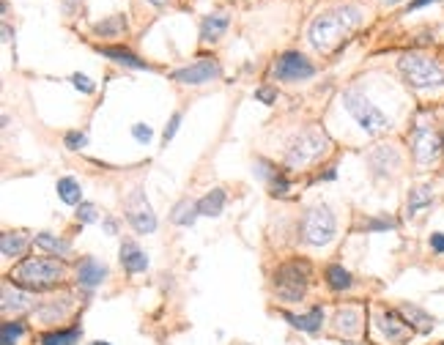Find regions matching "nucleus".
<instances>
[{
  "label": "nucleus",
  "mask_w": 444,
  "mask_h": 345,
  "mask_svg": "<svg viewBox=\"0 0 444 345\" xmlns=\"http://www.w3.org/2000/svg\"><path fill=\"white\" fill-rule=\"evenodd\" d=\"M378 329L384 331V337L390 343H403L409 337V324L401 318V312L395 310H381L378 315Z\"/></svg>",
  "instance_id": "f8f14e48"
},
{
  "label": "nucleus",
  "mask_w": 444,
  "mask_h": 345,
  "mask_svg": "<svg viewBox=\"0 0 444 345\" xmlns=\"http://www.w3.org/2000/svg\"><path fill=\"white\" fill-rule=\"evenodd\" d=\"M228 22H231V19H228L225 11H214L209 17H203V22H200V38H203V41H217L220 36L225 34Z\"/></svg>",
  "instance_id": "dca6fc26"
},
{
  "label": "nucleus",
  "mask_w": 444,
  "mask_h": 345,
  "mask_svg": "<svg viewBox=\"0 0 444 345\" xmlns=\"http://www.w3.org/2000/svg\"><path fill=\"white\" fill-rule=\"evenodd\" d=\"M25 249H28L25 233H3V239H0V252H3V258H22Z\"/></svg>",
  "instance_id": "aec40b11"
},
{
  "label": "nucleus",
  "mask_w": 444,
  "mask_h": 345,
  "mask_svg": "<svg viewBox=\"0 0 444 345\" xmlns=\"http://www.w3.org/2000/svg\"><path fill=\"white\" fill-rule=\"evenodd\" d=\"M91 345H110V343H105V340H96V343H91Z\"/></svg>",
  "instance_id": "49530a36"
},
{
  "label": "nucleus",
  "mask_w": 444,
  "mask_h": 345,
  "mask_svg": "<svg viewBox=\"0 0 444 345\" xmlns=\"http://www.w3.org/2000/svg\"><path fill=\"white\" fill-rule=\"evenodd\" d=\"M378 3H384V6H395V3H401V0H378Z\"/></svg>",
  "instance_id": "a18cd8bd"
},
{
  "label": "nucleus",
  "mask_w": 444,
  "mask_h": 345,
  "mask_svg": "<svg viewBox=\"0 0 444 345\" xmlns=\"http://www.w3.org/2000/svg\"><path fill=\"white\" fill-rule=\"evenodd\" d=\"M359 22H362V11L356 6H338V9H332V11L313 19V25H310V44L321 52H329L332 47H338Z\"/></svg>",
  "instance_id": "f257e3e1"
},
{
  "label": "nucleus",
  "mask_w": 444,
  "mask_h": 345,
  "mask_svg": "<svg viewBox=\"0 0 444 345\" xmlns=\"http://www.w3.org/2000/svg\"><path fill=\"white\" fill-rule=\"evenodd\" d=\"M255 99L264 102V104H272L274 99H277V93H274L272 88H258V91H255Z\"/></svg>",
  "instance_id": "4c0bfd02"
},
{
  "label": "nucleus",
  "mask_w": 444,
  "mask_h": 345,
  "mask_svg": "<svg viewBox=\"0 0 444 345\" xmlns=\"http://www.w3.org/2000/svg\"><path fill=\"white\" fill-rule=\"evenodd\" d=\"M178 123H181V115H178V113H173L170 123L165 126V143H167V140H173V135L178 132Z\"/></svg>",
  "instance_id": "58836bf2"
},
{
  "label": "nucleus",
  "mask_w": 444,
  "mask_h": 345,
  "mask_svg": "<svg viewBox=\"0 0 444 345\" xmlns=\"http://www.w3.org/2000/svg\"><path fill=\"white\" fill-rule=\"evenodd\" d=\"M132 135H135V140H140V143H148V140H151V126L135 123V126H132Z\"/></svg>",
  "instance_id": "e433bc0d"
},
{
  "label": "nucleus",
  "mask_w": 444,
  "mask_h": 345,
  "mask_svg": "<svg viewBox=\"0 0 444 345\" xmlns=\"http://www.w3.org/2000/svg\"><path fill=\"white\" fill-rule=\"evenodd\" d=\"M105 277H107V269L99 263V260L86 258L80 266H77V282H80L83 288H96V285H102Z\"/></svg>",
  "instance_id": "ddd939ff"
},
{
  "label": "nucleus",
  "mask_w": 444,
  "mask_h": 345,
  "mask_svg": "<svg viewBox=\"0 0 444 345\" xmlns=\"http://www.w3.org/2000/svg\"><path fill=\"white\" fill-rule=\"evenodd\" d=\"M22 331H25V324H19V321H9V324H3L0 343L3 345H17V340L22 337Z\"/></svg>",
  "instance_id": "7c9ffc66"
},
{
  "label": "nucleus",
  "mask_w": 444,
  "mask_h": 345,
  "mask_svg": "<svg viewBox=\"0 0 444 345\" xmlns=\"http://www.w3.org/2000/svg\"><path fill=\"white\" fill-rule=\"evenodd\" d=\"M359 324H362V315H359L356 307H343L335 315V326H338V334H343V337H356Z\"/></svg>",
  "instance_id": "a211bd4d"
},
{
  "label": "nucleus",
  "mask_w": 444,
  "mask_h": 345,
  "mask_svg": "<svg viewBox=\"0 0 444 345\" xmlns=\"http://www.w3.org/2000/svg\"><path fill=\"white\" fill-rule=\"evenodd\" d=\"M371 168L376 170V175H387L390 170L398 168V154L392 148H378L373 156H371Z\"/></svg>",
  "instance_id": "b1692460"
},
{
  "label": "nucleus",
  "mask_w": 444,
  "mask_h": 345,
  "mask_svg": "<svg viewBox=\"0 0 444 345\" xmlns=\"http://www.w3.org/2000/svg\"><path fill=\"white\" fill-rule=\"evenodd\" d=\"M326 285L332 291H349L354 285V279H351V274L340 263H332V266H326Z\"/></svg>",
  "instance_id": "5701e85b"
},
{
  "label": "nucleus",
  "mask_w": 444,
  "mask_h": 345,
  "mask_svg": "<svg viewBox=\"0 0 444 345\" xmlns=\"http://www.w3.org/2000/svg\"><path fill=\"white\" fill-rule=\"evenodd\" d=\"M398 312L403 315V321H406L409 326L420 329V331H430V329H433V318H430L425 310L414 307V304H403V307H401Z\"/></svg>",
  "instance_id": "412c9836"
},
{
  "label": "nucleus",
  "mask_w": 444,
  "mask_h": 345,
  "mask_svg": "<svg viewBox=\"0 0 444 345\" xmlns=\"http://www.w3.org/2000/svg\"><path fill=\"white\" fill-rule=\"evenodd\" d=\"M430 249L433 252H444V233H433L430 236Z\"/></svg>",
  "instance_id": "ea45409f"
},
{
  "label": "nucleus",
  "mask_w": 444,
  "mask_h": 345,
  "mask_svg": "<svg viewBox=\"0 0 444 345\" xmlns=\"http://www.w3.org/2000/svg\"><path fill=\"white\" fill-rule=\"evenodd\" d=\"M433 203V192H430V187L428 184H423V187H414V190L409 192V203H406V214L409 217H414V214H420L423 208H428Z\"/></svg>",
  "instance_id": "4be33fe9"
},
{
  "label": "nucleus",
  "mask_w": 444,
  "mask_h": 345,
  "mask_svg": "<svg viewBox=\"0 0 444 345\" xmlns=\"http://www.w3.org/2000/svg\"><path fill=\"white\" fill-rule=\"evenodd\" d=\"M102 55L107 58H113L115 63H121V66H129V69H145V63H143L138 55H132L129 50H121V47H99Z\"/></svg>",
  "instance_id": "393cba45"
},
{
  "label": "nucleus",
  "mask_w": 444,
  "mask_h": 345,
  "mask_svg": "<svg viewBox=\"0 0 444 345\" xmlns=\"http://www.w3.org/2000/svg\"><path fill=\"white\" fill-rule=\"evenodd\" d=\"M411 151H414V159L420 165H433L442 154L439 132L433 126H428V123H417L414 132H411Z\"/></svg>",
  "instance_id": "6e6552de"
},
{
  "label": "nucleus",
  "mask_w": 444,
  "mask_h": 345,
  "mask_svg": "<svg viewBox=\"0 0 444 345\" xmlns=\"http://www.w3.org/2000/svg\"><path fill=\"white\" fill-rule=\"evenodd\" d=\"M58 195H61V200L69 203V206H80V203H83V190H80V184H77L74 178H69V175L58 181Z\"/></svg>",
  "instance_id": "a878e982"
},
{
  "label": "nucleus",
  "mask_w": 444,
  "mask_h": 345,
  "mask_svg": "<svg viewBox=\"0 0 444 345\" xmlns=\"http://www.w3.org/2000/svg\"><path fill=\"white\" fill-rule=\"evenodd\" d=\"M80 340V329H66V331H50L41 337V345H77Z\"/></svg>",
  "instance_id": "cd10ccee"
},
{
  "label": "nucleus",
  "mask_w": 444,
  "mask_h": 345,
  "mask_svg": "<svg viewBox=\"0 0 444 345\" xmlns=\"http://www.w3.org/2000/svg\"><path fill=\"white\" fill-rule=\"evenodd\" d=\"M310 277H313V266L307 260H288L274 272V291L283 302H302L304 291L310 285Z\"/></svg>",
  "instance_id": "20e7f679"
},
{
  "label": "nucleus",
  "mask_w": 444,
  "mask_h": 345,
  "mask_svg": "<svg viewBox=\"0 0 444 345\" xmlns=\"http://www.w3.org/2000/svg\"><path fill=\"white\" fill-rule=\"evenodd\" d=\"M71 83H74L77 91H83V93H93V83H91L86 74H80V71H77V74H71Z\"/></svg>",
  "instance_id": "f704fd0d"
},
{
  "label": "nucleus",
  "mask_w": 444,
  "mask_h": 345,
  "mask_svg": "<svg viewBox=\"0 0 444 345\" xmlns=\"http://www.w3.org/2000/svg\"><path fill=\"white\" fill-rule=\"evenodd\" d=\"M283 318L294 329H299V331H310V334H313V331H319L321 324H324V310H321V307H313L307 315H288V312H283Z\"/></svg>",
  "instance_id": "f3484780"
},
{
  "label": "nucleus",
  "mask_w": 444,
  "mask_h": 345,
  "mask_svg": "<svg viewBox=\"0 0 444 345\" xmlns=\"http://www.w3.org/2000/svg\"><path fill=\"white\" fill-rule=\"evenodd\" d=\"M31 307V296L25 294V291H19L17 285H11V282H6L3 285V312L6 315H11V312H22Z\"/></svg>",
  "instance_id": "2eb2a0df"
},
{
  "label": "nucleus",
  "mask_w": 444,
  "mask_h": 345,
  "mask_svg": "<svg viewBox=\"0 0 444 345\" xmlns=\"http://www.w3.org/2000/svg\"><path fill=\"white\" fill-rule=\"evenodd\" d=\"M9 277L14 285H22L28 291H44V288H53L63 279V263H58L53 258H28L22 260Z\"/></svg>",
  "instance_id": "f03ea898"
},
{
  "label": "nucleus",
  "mask_w": 444,
  "mask_h": 345,
  "mask_svg": "<svg viewBox=\"0 0 444 345\" xmlns=\"http://www.w3.org/2000/svg\"><path fill=\"white\" fill-rule=\"evenodd\" d=\"M288 192V181H285L283 172H274L272 175V195H285Z\"/></svg>",
  "instance_id": "c9c22d12"
},
{
  "label": "nucleus",
  "mask_w": 444,
  "mask_h": 345,
  "mask_svg": "<svg viewBox=\"0 0 444 345\" xmlns=\"http://www.w3.org/2000/svg\"><path fill=\"white\" fill-rule=\"evenodd\" d=\"M148 3H151V6H157V9H162V6H167L170 0H148Z\"/></svg>",
  "instance_id": "37998d69"
},
{
  "label": "nucleus",
  "mask_w": 444,
  "mask_h": 345,
  "mask_svg": "<svg viewBox=\"0 0 444 345\" xmlns=\"http://www.w3.org/2000/svg\"><path fill=\"white\" fill-rule=\"evenodd\" d=\"M86 135H83V132H66V138H63V143H66V148H69V151H80V148H83V145H86Z\"/></svg>",
  "instance_id": "72a5a7b5"
},
{
  "label": "nucleus",
  "mask_w": 444,
  "mask_h": 345,
  "mask_svg": "<svg viewBox=\"0 0 444 345\" xmlns=\"http://www.w3.org/2000/svg\"><path fill=\"white\" fill-rule=\"evenodd\" d=\"M121 266L129 274H140V272L148 269V258L135 242H124L121 244Z\"/></svg>",
  "instance_id": "4468645a"
},
{
  "label": "nucleus",
  "mask_w": 444,
  "mask_h": 345,
  "mask_svg": "<svg viewBox=\"0 0 444 345\" xmlns=\"http://www.w3.org/2000/svg\"><path fill=\"white\" fill-rule=\"evenodd\" d=\"M197 214H200V211H197V203H192V200H181V203H176V208H173V222L192 225Z\"/></svg>",
  "instance_id": "c85d7f7f"
},
{
  "label": "nucleus",
  "mask_w": 444,
  "mask_h": 345,
  "mask_svg": "<svg viewBox=\"0 0 444 345\" xmlns=\"http://www.w3.org/2000/svg\"><path fill=\"white\" fill-rule=\"evenodd\" d=\"M329 148V138L310 126V129H302L299 135H294V140L288 143V151H285V165L288 168H304L310 162H316L324 151Z\"/></svg>",
  "instance_id": "39448f33"
},
{
  "label": "nucleus",
  "mask_w": 444,
  "mask_h": 345,
  "mask_svg": "<svg viewBox=\"0 0 444 345\" xmlns=\"http://www.w3.org/2000/svg\"><path fill=\"white\" fill-rule=\"evenodd\" d=\"M36 247H41V249L50 252V255H66V252H69V242L58 239L53 233H38V236H36Z\"/></svg>",
  "instance_id": "bb28decb"
},
{
  "label": "nucleus",
  "mask_w": 444,
  "mask_h": 345,
  "mask_svg": "<svg viewBox=\"0 0 444 345\" xmlns=\"http://www.w3.org/2000/svg\"><path fill=\"white\" fill-rule=\"evenodd\" d=\"M395 220H390V217H376V220H368V222H362L359 227L362 230H368V233H376V230H392L395 227Z\"/></svg>",
  "instance_id": "2f4dec72"
},
{
  "label": "nucleus",
  "mask_w": 444,
  "mask_h": 345,
  "mask_svg": "<svg viewBox=\"0 0 444 345\" xmlns=\"http://www.w3.org/2000/svg\"><path fill=\"white\" fill-rule=\"evenodd\" d=\"M222 74L220 63L214 58H200L192 66H184V69L173 71V80L176 83H184V86H203V83H212Z\"/></svg>",
  "instance_id": "9b49d317"
},
{
  "label": "nucleus",
  "mask_w": 444,
  "mask_h": 345,
  "mask_svg": "<svg viewBox=\"0 0 444 345\" xmlns=\"http://www.w3.org/2000/svg\"><path fill=\"white\" fill-rule=\"evenodd\" d=\"M335 175H338V172H335V168H329V170L324 172V178H326V181H332V178H335Z\"/></svg>",
  "instance_id": "79ce46f5"
},
{
  "label": "nucleus",
  "mask_w": 444,
  "mask_h": 345,
  "mask_svg": "<svg viewBox=\"0 0 444 345\" xmlns=\"http://www.w3.org/2000/svg\"><path fill=\"white\" fill-rule=\"evenodd\" d=\"M105 230L107 233H115V222H105Z\"/></svg>",
  "instance_id": "c03bdc74"
},
{
  "label": "nucleus",
  "mask_w": 444,
  "mask_h": 345,
  "mask_svg": "<svg viewBox=\"0 0 444 345\" xmlns=\"http://www.w3.org/2000/svg\"><path fill=\"white\" fill-rule=\"evenodd\" d=\"M126 220H129V225H132L138 233H154V230H157L154 208L145 200V192L143 190H135L126 197Z\"/></svg>",
  "instance_id": "1a4fd4ad"
},
{
  "label": "nucleus",
  "mask_w": 444,
  "mask_h": 345,
  "mask_svg": "<svg viewBox=\"0 0 444 345\" xmlns=\"http://www.w3.org/2000/svg\"><path fill=\"white\" fill-rule=\"evenodd\" d=\"M398 69L406 77V83L417 91H428V88L444 86V66L439 61L420 55V52H409L398 61Z\"/></svg>",
  "instance_id": "7ed1b4c3"
},
{
  "label": "nucleus",
  "mask_w": 444,
  "mask_h": 345,
  "mask_svg": "<svg viewBox=\"0 0 444 345\" xmlns=\"http://www.w3.org/2000/svg\"><path fill=\"white\" fill-rule=\"evenodd\" d=\"M313 74H316V69L302 52H283L274 63V77L283 83H299V80H307Z\"/></svg>",
  "instance_id": "9d476101"
},
{
  "label": "nucleus",
  "mask_w": 444,
  "mask_h": 345,
  "mask_svg": "<svg viewBox=\"0 0 444 345\" xmlns=\"http://www.w3.org/2000/svg\"><path fill=\"white\" fill-rule=\"evenodd\" d=\"M222 208H225V190H212L209 195H203L200 200H197V211H200V217H220L222 214Z\"/></svg>",
  "instance_id": "6ab92c4d"
},
{
  "label": "nucleus",
  "mask_w": 444,
  "mask_h": 345,
  "mask_svg": "<svg viewBox=\"0 0 444 345\" xmlns=\"http://www.w3.org/2000/svg\"><path fill=\"white\" fill-rule=\"evenodd\" d=\"M335 214L326 206H313L307 208L302 220V239L310 247H324L335 239Z\"/></svg>",
  "instance_id": "0eeeda50"
},
{
  "label": "nucleus",
  "mask_w": 444,
  "mask_h": 345,
  "mask_svg": "<svg viewBox=\"0 0 444 345\" xmlns=\"http://www.w3.org/2000/svg\"><path fill=\"white\" fill-rule=\"evenodd\" d=\"M343 104H346V110L354 115V121L362 126V132H368V135H381V132L390 129V118H387L365 93H359L354 88H349V91L343 93Z\"/></svg>",
  "instance_id": "423d86ee"
},
{
  "label": "nucleus",
  "mask_w": 444,
  "mask_h": 345,
  "mask_svg": "<svg viewBox=\"0 0 444 345\" xmlns=\"http://www.w3.org/2000/svg\"><path fill=\"white\" fill-rule=\"evenodd\" d=\"M430 3H436V0H411V11H414V9H423V6H430Z\"/></svg>",
  "instance_id": "a19ab883"
},
{
  "label": "nucleus",
  "mask_w": 444,
  "mask_h": 345,
  "mask_svg": "<svg viewBox=\"0 0 444 345\" xmlns=\"http://www.w3.org/2000/svg\"><path fill=\"white\" fill-rule=\"evenodd\" d=\"M77 220L83 225L96 222V220H99V208L93 206V203H80V206H77Z\"/></svg>",
  "instance_id": "473e14b6"
},
{
  "label": "nucleus",
  "mask_w": 444,
  "mask_h": 345,
  "mask_svg": "<svg viewBox=\"0 0 444 345\" xmlns=\"http://www.w3.org/2000/svg\"><path fill=\"white\" fill-rule=\"evenodd\" d=\"M124 31H126V19L121 17V14H115V17L93 25V34H99V36H118V34H124Z\"/></svg>",
  "instance_id": "c756f323"
}]
</instances>
